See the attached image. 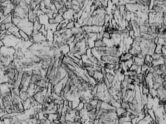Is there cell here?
Returning a JSON list of instances; mask_svg holds the SVG:
<instances>
[{
    "label": "cell",
    "mask_w": 166,
    "mask_h": 124,
    "mask_svg": "<svg viewBox=\"0 0 166 124\" xmlns=\"http://www.w3.org/2000/svg\"><path fill=\"white\" fill-rule=\"evenodd\" d=\"M19 34H20V38H21V40L23 41V42L30 41V36L28 34H27L26 33L24 32V31L20 29Z\"/></svg>",
    "instance_id": "cell-3"
},
{
    "label": "cell",
    "mask_w": 166,
    "mask_h": 124,
    "mask_svg": "<svg viewBox=\"0 0 166 124\" xmlns=\"http://www.w3.org/2000/svg\"><path fill=\"white\" fill-rule=\"evenodd\" d=\"M4 46H5V44H4V43H3V40L0 39V48H2V47Z\"/></svg>",
    "instance_id": "cell-4"
},
{
    "label": "cell",
    "mask_w": 166,
    "mask_h": 124,
    "mask_svg": "<svg viewBox=\"0 0 166 124\" xmlns=\"http://www.w3.org/2000/svg\"><path fill=\"white\" fill-rule=\"evenodd\" d=\"M12 92L10 85L8 83H0V97H11Z\"/></svg>",
    "instance_id": "cell-2"
},
{
    "label": "cell",
    "mask_w": 166,
    "mask_h": 124,
    "mask_svg": "<svg viewBox=\"0 0 166 124\" xmlns=\"http://www.w3.org/2000/svg\"><path fill=\"white\" fill-rule=\"evenodd\" d=\"M47 92V89H45L44 90L36 92L33 96L31 97L33 99V101L37 106L42 105L44 102V100L46 97Z\"/></svg>",
    "instance_id": "cell-1"
}]
</instances>
